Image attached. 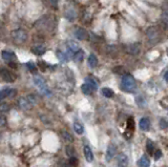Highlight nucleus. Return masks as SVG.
I'll return each mask as SVG.
<instances>
[{"mask_svg":"<svg viewBox=\"0 0 168 167\" xmlns=\"http://www.w3.org/2000/svg\"><path fill=\"white\" fill-rule=\"evenodd\" d=\"M65 151H66V155L70 156V157H73L74 153H75V149H74V147H73V146H70V145L66 146V147H65Z\"/></svg>","mask_w":168,"mask_h":167,"instance_id":"7c9ffc66","label":"nucleus"},{"mask_svg":"<svg viewBox=\"0 0 168 167\" xmlns=\"http://www.w3.org/2000/svg\"><path fill=\"white\" fill-rule=\"evenodd\" d=\"M1 56L3 58L4 61H6L7 63H15L16 61V55L12 52V51H3L1 53Z\"/></svg>","mask_w":168,"mask_h":167,"instance_id":"0eeeda50","label":"nucleus"},{"mask_svg":"<svg viewBox=\"0 0 168 167\" xmlns=\"http://www.w3.org/2000/svg\"><path fill=\"white\" fill-rule=\"evenodd\" d=\"M11 36H12L13 40H14L16 43H19V44H21V43H24L25 41H26V39H27V33L25 32L24 30H22V29L14 30L12 32Z\"/></svg>","mask_w":168,"mask_h":167,"instance_id":"f03ea898","label":"nucleus"},{"mask_svg":"<svg viewBox=\"0 0 168 167\" xmlns=\"http://www.w3.org/2000/svg\"><path fill=\"white\" fill-rule=\"evenodd\" d=\"M59 167H67V165L65 164L64 160H61V161L59 162Z\"/></svg>","mask_w":168,"mask_h":167,"instance_id":"4c0bfd02","label":"nucleus"},{"mask_svg":"<svg viewBox=\"0 0 168 167\" xmlns=\"http://www.w3.org/2000/svg\"><path fill=\"white\" fill-rule=\"evenodd\" d=\"M163 19H164L165 25H166L167 24V14H166V12H164V14H163Z\"/></svg>","mask_w":168,"mask_h":167,"instance_id":"58836bf2","label":"nucleus"},{"mask_svg":"<svg viewBox=\"0 0 168 167\" xmlns=\"http://www.w3.org/2000/svg\"><path fill=\"white\" fill-rule=\"evenodd\" d=\"M11 109L10 105L7 103H1L0 104V114H6L9 110Z\"/></svg>","mask_w":168,"mask_h":167,"instance_id":"c85d7f7f","label":"nucleus"},{"mask_svg":"<svg viewBox=\"0 0 168 167\" xmlns=\"http://www.w3.org/2000/svg\"><path fill=\"white\" fill-rule=\"evenodd\" d=\"M136 102H137V104H138V106L140 107H146L147 106V102H146V99L144 98L143 96H138L136 98Z\"/></svg>","mask_w":168,"mask_h":167,"instance_id":"4be33fe9","label":"nucleus"},{"mask_svg":"<svg viewBox=\"0 0 168 167\" xmlns=\"http://www.w3.org/2000/svg\"><path fill=\"white\" fill-rule=\"evenodd\" d=\"M134 127V121L132 118H129L128 120H127V129H130L132 130Z\"/></svg>","mask_w":168,"mask_h":167,"instance_id":"2f4dec72","label":"nucleus"},{"mask_svg":"<svg viewBox=\"0 0 168 167\" xmlns=\"http://www.w3.org/2000/svg\"><path fill=\"white\" fill-rule=\"evenodd\" d=\"M17 105H18L19 108L22 110H30L33 107L32 105L30 104L29 100L26 99V97H20L18 101H17Z\"/></svg>","mask_w":168,"mask_h":167,"instance_id":"423d86ee","label":"nucleus"},{"mask_svg":"<svg viewBox=\"0 0 168 167\" xmlns=\"http://www.w3.org/2000/svg\"><path fill=\"white\" fill-rule=\"evenodd\" d=\"M74 129H75V132H77L78 135H82L84 132V128L82 126V124H80V123H78V122H75V124H74Z\"/></svg>","mask_w":168,"mask_h":167,"instance_id":"cd10ccee","label":"nucleus"},{"mask_svg":"<svg viewBox=\"0 0 168 167\" xmlns=\"http://www.w3.org/2000/svg\"><path fill=\"white\" fill-rule=\"evenodd\" d=\"M78 165V160L75 157H70V159L68 160V166L70 167H76Z\"/></svg>","mask_w":168,"mask_h":167,"instance_id":"c756f323","label":"nucleus"},{"mask_svg":"<svg viewBox=\"0 0 168 167\" xmlns=\"http://www.w3.org/2000/svg\"><path fill=\"white\" fill-rule=\"evenodd\" d=\"M163 78H164V80H165V81H167V80H168V76H167V71H164V75H163Z\"/></svg>","mask_w":168,"mask_h":167,"instance_id":"ea45409f","label":"nucleus"},{"mask_svg":"<svg viewBox=\"0 0 168 167\" xmlns=\"http://www.w3.org/2000/svg\"><path fill=\"white\" fill-rule=\"evenodd\" d=\"M101 92H102V95L104 97H106V98H113L114 92L113 89L108 88V87H103L102 91H101Z\"/></svg>","mask_w":168,"mask_h":167,"instance_id":"aec40b11","label":"nucleus"},{"mask_svg":"<svg viewBox=\"0 0 168 167\" xmlns=\"http://www.w3.org/2000/svg\"><path fill=\"white\" fill-rule=\"evenodd\" d=\"M14 92V89H10V88H4L0 91V102L3 99H6V97H10L11 95H13L12 92Z\"/></svg>","mask_w":168,"mask_h":167,"instance_id":"a211bd4d","label":"nucleus"},{"mask_svg":"<svg viewBox=\"0 0 168 167\" xmlns=\"http://www.w3.org/2000/svg\"><path fill=\"white\" fill-rule=\"evenodd\" d=\"M88 65L90 66L91 68H95L97 65H98V58H97V56L95 54H90V57H88Z\"/></svg>","mask_w":168,"mask_h":167,"instance_id":"dca6fc26","label":"nucleus"},{"mask_svg":"<svg viewBox=\"0 0 168 167\" xmlns=\"http://www.w3.org/2000/svg\"><path fill=\"white\" fill-rule=\"evenodd\" d=\"M154 159H156V160H159V159L162 157V151L161 150H156L154 153Z\"/></svg>","mask_w":168,"mask_h":167,"instance_id":"c9c22d12","label":"nucleus"},{"mask_svg":"<svg viewBox=\"0 0 168 167\" xmlns=\"http://www.w3.org/2000/svg\"><path fill=\"white\" fill-rule=\"evenodd\" d=\"M139 126H140V129L143 130V132H147V130H149L150 121H149L148 118H142V119L140 120Z\"/></svg>","mask_w":168,"mask_h":167,"instance_id":"9b49d317","label":"nucleus"},{"mask_svg":"<svg viewBox=\"0 0 168 167\" xmlns=\"http://www.w3.org/2000/svg\"><path fill=\"white\" fill-rule=\"evenodd\" d=\"M15 75L12 73L11 71H9L7 68L0 67V79H2L6 82H13L15 81Z\"/></svg>","mask_w":168,"mask_h":167,"instance_id":"39448f33","label":"nucleus"},{"mask_svg":"<svg viewBox=\"0 0 168 167\" xmlns=\"http://www.w3.org/2000/svg\"><path fill=\"white\" fill-rule=\"evenodd\" d=\"M84 83H87L88 85L93 88V91H97V89H98V82L95 80L94 77H90V76L86 77L85 82H84Z\"/></svg>","mask_w":168,"mask_h":167,"instance_id":"2eb2a0df","label":"nucleus"},{"mask_svg":"<svg viewBox=\"0 0 168 167\" xmlns=\"http://www.w3.org/2000/svg\"><path fill=\"white\" fill-rule=\"evenodd\" d=\"M40 65V67H41L42 71H45V68H46V66H47V64L45 63V62H42V61H40L39 63H38Z\"/></svg>","mask_w":168,"mask_h":167,"instance_id":"e433bc0d","label":"nucleus"},{"mask_svg":"<svg viewBox=\"0 0 168 167\" xmlns=\"http://www.w3.org/2000/svg\"><path fill=\"white\" fill-rule=\"evenodd\" d=\"M138 165L140 167H149L150 166V161L146 156H142L138 161Z\"/></svg>","mask_w":168,"mask_h":167,"instance_id":"f3484780","label":"nucleus"},{"mask_svg":"<svg viewBox=\"0 0 168 167\" xmlns=\"http://www.w3.org/2000/svg\"><path fill=\"white\" fill-rule=\"evenodd\" d=\"M167 121L165 119H161L160 120V128H162V129H166L167 128Z\"/></svg>","mask_w":168,"mask_h":167,"instance_id":"f704fd0d","label":"nucleus"},{"mask_svg":"<svg viewBox=\"0 0 168 167\" xmlns=\"http://www.w3.org/2000/svg\"><path fill=\"white\" fill-rule=\"evenodd\" d=\"M33 80H34L35 85H36L38 88H39V91L41 92L42 94L46 95V96H50V88H48L46 82L43 80L41 77L36 76V77H34V79H33Z\"/></svg>","mask_w":168,"mask_h":167,"instance_id":"7ed1b4c3","label":"nucleus"},{"mask_svg":"<svg viewBox=\"0 0 168 167\" xmlns=\"http://www.w3.org/2000/svg\"><path fill=\"white\" fill-rule=\"evenodd\" d=\"M6 125V119L3 115H0V128L4 127Z\"/></svg>","mask_w":168,"mask_h":167,"instance_id":"72a5a7b5","label":"nucleus"},{"mask_svg":"<svg viewBox=\"0 0 168 167\" xmlns=\"http://www.w3.org/2000/svg\"><path fill=\"white\" fill-rule=\"evenodd\" d=\"M116 153H117V147L114 144H110L108 146L107 151H106V161L107 162L110 161L114 157V155H116Z\"/></svg>","mask_w":168,"mask_h":167,"instance_id":"f8f14e48","label":"nucleus"},{"mask_svg":"<svg viewBox=\"0 0 168 167\" xmlns=\"http://www.w3.org/2000/svg\"><path fill=\"white\" fill-rule=\"evenodd\" d=\"M146 35H147V38H148L149 42L154 43H154H157V42H159L160 37H161L159 30H158L156 26L148 27L147 31H146Z\"/></svg>","mask_w":168,"mask_h":167,"instance_id":"20e7f679","label":"nucleus"},{"mask_svg":"<svg viewBox=\"0 0 168 167\" xmlns=\"http://www.w3.org/2000/svg\"><path fill=\"white\" fill-rule=\"evenodd\" d=\"M75 36L78 40H87L90 38L87 31L82 29V27H79V29L75 30Z\"/></svg>","mask_w":168,"mask_h":167,"instance_id":"6e6552de","label":"nucleus"},{"mask_svg":"<svg viewBox=\"0 0 168 167\" xmlns=\"http://www.w3.org/2000/svg\"><path fill=\"white\" fill-rule=\"evenodd\" d=\"M56 55H57V58L59 59L60 62L64 63V62H66V61H67V57H66V55L63 52H61V51H57Z\"/></svg>","mask_w":168,"mask_h":167,"instance_id":"bb28decb","label":"nucleus"},{"mask_svg":"<svg viewBox=\"0 0 168 167\" xmlns=\"http://www.w3.org/2000/svg\"><path fill=\"white\" fill-rule=\"evenodd\" d=\"M127 166H128V158L124 153H120L118 157L117 167H127Z\"/></svg>","mask_w":168,"mask_h":167,"instance_id":"9d476101","label":"nucleus"},{"mask_svg":"<svg viewBox=\"0 0 168 167\" xmlns=\"http://www.w3.org/2000/svg\"><path fill=\"white\" fill-rule=\"evenodd\" d=\"M83 153H84V157H85L86 161L90 162H90H93V160H94V153H93V151H91L90 146H84Z\"/></svg>","mask_w":168,"mask_h":167,"instance_id":"4468645a","label":"nucleus"},{"mask_svg":"<svg viewBox=\"0 0 168 167\" xmlns=\"http://www.w3.org/2000/svg\"><path fill=\"white\" fill-rule=\"evenodd\" d=\"M67 50L72 51L73 53H76L77 51H79V45L77 42H75V41H68L67 42Z\"/></svg>","mask_w":168,"mask_h":167,"instance_id":"6ab92c4d","label":"nucleus"},{"mask_svg":"<svg viewBox=\"0 0 168 167\" xmlns=\"http://www.w3.org/2000/svg\"><path fill=\"white\" fill-rule=\"evenodd\" d=\"M61 135H62V138L64 139V140L66 141V142H68V143H72L74 142V138H73V136L70 135L68 132H61Z\"/></svg>","mask_w":168,"mask_h":167,"instance_id":"393cba45","label":"nucleus"},{"mask_svg":"<svg viewBox=\"0 0 168 167\" xmlns=\"http://www.w3.org/2000/svg\"><path fill=\"white\" fill-rule=\"evenodd\" d=\"M26 99L29 100V102H30V104L32 105V106H34V105H36L38 103V98L35 95H33V94H30V95H27L26 96Z\"/></svg>","mask_w":168,"mask_h":167,"instance_id":"b1692460","label":"nucleus"},{"mask_svg":"<svg viewBox=\"0 0 168 167\" xmlns=\"http://www.w3.org/2000/svg\"><path fill=\"white\" fill-rule=\"evenodd\" d=\"M121 88L127 92H134V89L137 88V83L134 77L131 75H128V74L124 75L121 80Z\"/></svg>","mask_w":168,"mask_h":167,"instance_id":"f257e3e1","label":"nucleus"},{"mask_svg":"<svg viewBox=\"0 0 168 167\" xmlns=\"http://www.w3.org/2000/svg\"><path fill=\"white\" fill-rule=\"evenodd\" d=\"M74 58H75L76 62H82L83 59H84V52L82 50L77 51V52L74 54Z\"/></svg>","mask_w":168,"mask_h":167,"instance_id":"412c9836","label":"nucleus"},{"mask_svg":"<svg viewBox=\"0 0 168 167\" xmlns=\"http://www.w3.org/2000/svg\"><path fill=\"white\" fill-rule=\"evenodd\" d=\"M140 51H141V47H140L139 43H131V44L126 46V53L130 54L132 56L139 55Z\"/></svg>","mask_w":168,"mask_h":167,"instance_id":"1a4fd4ad","label":"nucleus"},{"mask_svg":"<svg viewBox=\"0 0 168 167\" xmlns=\"http://www.w3.org/2000/svg\"><path fill=\"white\" fill-rule=\"evenodd\" d=\"M45 51H46V48H45V46L42 45V44L35 45L32 47V53L35 54V55H37V56H42L43 54L45 53Z\"/></svg>","mask_w":168,"mask_h":167,"instance_id":"ddd939ff","label":"nucleus"},{"mask_svg":"<svg viewBox=\"0 0 168 167\" xmlns=\"http://www.w3.org/2000/svg\"><path fill=\"white\" fill-rule=\"evenodd\" d=\"M146 149H147V153H149V155H154V144L151 142L150 140L147 141V144H146Z\"/></svg>","mask_w":168,"mask_h":167,"instance_id":"a878e982","label":"nucleus"},{"mask_svg":"<svg viewBox=\"0 0 168 167\" xmlns=\"http://www.w3.org/2000/svg\"><path fill=\"white\" fill-rule=\"evenodd\" d=\"M81 91H82L83 94H85V95H91V92H93V88H91L87 83H83L82 86H81Z\"/></svg>","mask_w":168,"mask_h":167,"instance_id":"5701e85b","label":"nucleus"},{"mask_svg":"<svg viewBox=\"0 0 168 167\" xmlns=\"http://www.w3.org/2000/svg\"><path fill=\"white\" fill-rule=\"evenodd\" d=\"M26 67L29 68L30 71H32V73H35V71H37L36 65H35V64L33 63V62H27V63H26Z\"/></svg>","mask_w":168,"mask_h":167,"instance_id":"473e14b6","label":"nucleus"}]
</instances>
